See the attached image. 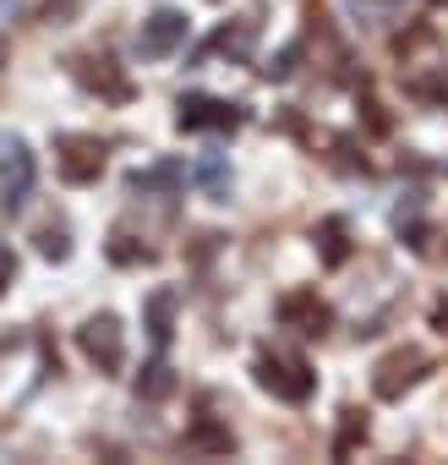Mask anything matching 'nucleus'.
<instances>
[{"instance_id": "1", "label": "nucleus", "mask_w": 448, "mask_h": 465, "mask_svg": "<svg viewBox=\"0 0 448 465\" xmlns=\"http://www.w3.org/2000/svg\"><path fill=\"white\" fill-rule=\"evenodd\" d=\"M180 39H186V17H180V12H153V17L142 23V34H137V50H142V61H159V55H170Z\"/></svg>"}, {"instance_id": "2", "label": "nucleus", "mask_w": 448, "mask_h": 465, "mask_svg": "<svg viewBox=\"0 0 448 465\" xmlns=\"http://www.w3.org/2000/svg\"><path fill=\"white\" fill-rule=\"evenodd\" d=\"M258 383L263 389H279L285 400H307L312 394V372L301 361H279V356H263L258 361Z\"/></svg>"}, {"instance_id": "3", "label": "nucleus", "mask_w": 448, "mask_h": 465, "mask_svg": "<svg viewBox=\"0 0 448 465\" xmlns=\"http://www.w3.org/2000/svg\"><path fill=\"white\" fill-rule=\"evenodd\" d=\"M83 351H88L104 372H115V367H121V323H115V318H88V323H83Z\"/></svg>"}, {"instance_id": "4", "label": "nucleus", "mask_w": 448, "mask_h": 465, "mask_svg": "<svg viewBox=\"0 0 448 465\" xmlns=\"http://www.w3.org/2000/svg\"><path fill=\"white\" fill-rule=\"evenodd\" d=\"M0 186H6V203L28 197V186H34V153L23 143H12L6 153H0Z\"/></svg>"}, {"instance_id": "5", "label": "nucleus", "mask_w": 448, "mask_h": 465, "mask_svg": "<svg viewBox=\"0 0 448 465\" xmlns=\"http://www.w3.org/2000/svg\"><path fill=\"white\" fill-rule=\"evenodd\" d=\"M61 170H66L72 181H93V175L104 170V148H99L93 137H72V143H66V159H61Z\"/></svg>"}, {"instance_id": "6", "label": "nucleus", "mask_w": 448, "mask_h": 465, "mask_svg": "<svg viewBox=\"0 0 448 465\" xmlns=\"http://www.w3.org/2000/svg\"><path fill=\"white\" fill-rule=\"evenodd\" d=\"M236 104H219V99H180V126H236Z\"/></svg>"}, {"instance_id": "7", "label": "nucleus", "mask_w": 448, "mask_h": 465, "mask_svg": "<svg viewBox=\"0 0 448 465\" xmlns=\"http://www.w3.org/2000/svg\"><path fill=\"white\" fill-rule=\"evenodd\" d=\"M170 318H175V291H159L148 302V323H153V340H170Z\"/></svg>"}, {"instance_id": "8", "label": "nucleus", "mask_w": 448, "mask_h": 465, "mask_svg": "<svg viewBox=\"0 0 448 465\" xmlns=\"http://www.w3.org/2000/svg\"><path fill=\"white\" fill-rule=\"evenodd\" d=\"M202 186H208L213 197L224 192V159H202Z\"/></svg>"}, {"instance_id": "9", "label": "nucleus", "mask_w": 448, "mask_h": 465, "mask_svg": "<svg viewBox=\"0 0 448 465\" xmlns=\"http://www.w3.org/2000/svg\"><path fill=\"white\" fill-rule=\"evenodd\" d=\"M437 323H448V302H443V307H437Z\"/></svg>"}]
</instances>
